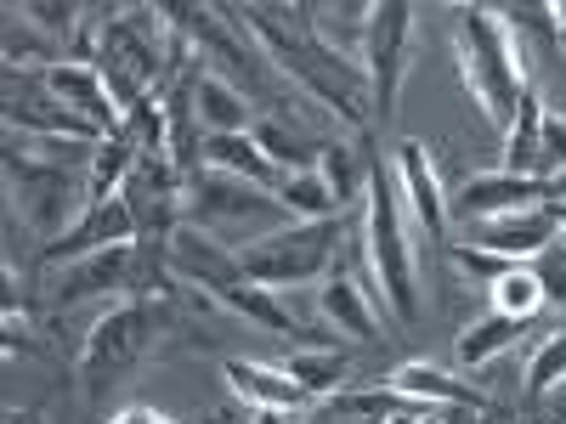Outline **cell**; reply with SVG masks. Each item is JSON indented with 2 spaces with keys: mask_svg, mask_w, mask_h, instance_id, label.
Listing matches in <instances>:
<instances>
[{
  "mask_svg": "<svg viewBox=\"0 0 566 424\" xmlns=\"http://www.w3.org/2000/svg\"><path fill=\"white\" fill-rule=\"evenodd\" d=\"M114 244H136V215L125 199L91 204L57 244H40V266H69V261H85L97 250H114Z\"/></svg>",
  "mask_w": 566,
  "mask_h": 424,
  "instance_id": "14",
  "label": "cell"
},
{
  "mask_svg": "<svg viewBox=\"0 0 566 424\" xmlns=\"http://www.w3.org/2000/svg\"><path fill=\"white\" fill-rule=\"evenodd\" d=\"M7 125L34 136V141H80V148H97V141H108L97 125H85L80 114H69L57 97H45V91H34V97H7Z\"/></svg>",
  "mask_w": 566,
  "mask_h": 424,
  "instance_id": "19",
  "label": "cell"
},
{
  "mask_svg": "<svg viewBox=\"0 0 566 424\" xmlns=\"http://www.w3.org/2000/svg\"><path fill=\"white\" fill-rule=\"evenodd\" d=\"M317 317L335 328L340 340H357V346L380 340V306H374L368 289H363L357 277H346V272H328V277H323V289H317Z\"/></svg>",
  "mask_w": 566,
  "mask_h": 424,
  "instance_id": "20",
  "label": "cell"
},
{
  "mask_svg": "<svg viewBox=\"0 0 566 424\" xmlns=\"http://www.w3.org/2000/svg\"><path fill=\"white\" fill-rule=\"evenodd\" d=\"M69 153L74 159H91L97 148H80V141H12L7 148V193H12V210H23V221L34 226V239L57 244L63 232L91 210V193H85V176L69 170Z\"/></svg>",
  "mask_w": 566,
  "mask_h": 424,
  "instance_id": "2",
  "label": "cell"
},
{
  "mask_svg": "<svg viewBox=\"0 0 566 424\" xmlns=\"http://www.w3.org/2000/svg\"><path fill=\"white\" fill-rule=\"evenodd\" d=\"M560 385H566V328H555V335L533 351V362H527V402L538 407Z\"/></svg>",
  "mask_w": 566,
  "mask_h": 424,
  "instance_id": "32",
  "label": "cell"
},
{
  "mask_svg": "<svg viewBox=\"0 0 566 424\" xmlns=\"http://www.w3.org/2000/svg\"><path fill=\"white\" fill-rule=\"evenodd\" d=\"M442 418H448V413H442V407H431V402H408V407H402V413H391L386 424H442Z\"/></svg>",
  "mask_w": 566,
  "mask_h": 424,
  "instance_id": "37",
  "label": "cell"
},
{
  "mask_svg": "<svg viewBox=\"0 0 566 424\" xmlns=\"http://www.w3.org/2000/svg\"><path fill=\"white\" fill-rule=\"evenodd\" d=\"M7 424H40V413H34V407H29V413H23V407H7Z\"/></svg>",
  "mask_w": 566,
  "mask_h": 424,
  "instance_id": "40",
  "label": "cell"
},
{
  "mask_svg": "<svg viewBox=\"0 0 566 424\" xmlns=\"http://www.w3.org/2000/svg\"><path fill=\"white\" fill-rule=\"evenodd\" d=\"M40 91H45V97H57L69 114H80L85 125H97L103 136H119V125H125L119 103L108 97L103 74L91 68V63H74V57L45 63V68H40Z\"/></svg>",
  "mask_w": 566,
  "mask_h": 424,
  "instance_id": "11",
  "label": "cell"
},
{
  "mask_svg": "<svg viewBox=\"0 0 566 424\" xmlns=\"http://www.w3.org/2000/svg\"><path fill=\"white\" fill-rule=\"evenodd\" d=\"M165 40H170V23H165L159 7H119L114 23L103 29L97 52H91V68L103 74L119 114L154 103L165 91L159 85L165 80Z\"/></svg>",
  "mask_w": 566,
  "mask_h": 424,
  "instance_id": "5",
  "label": "cell"
},
{
  "mask_svg": "<svg viewBox=\"0 0 566 424\" xmlns=\"http://www.w3.org/2000/svg\"><path fill=\"white\" fill-rule=\"evenodd\" d=\"M533 424H538V418H533Z\"/></svg>",
  "mask_w": 566,
  "mask_h": 424,
  "instance_id": "45",
  "label": "cell"
},
{
  "mask_svg": "<svg viewBox=\"0 0 566 424\" xmlns=\"http://www.w3.org/2000/svg\"><path fill=\"white\" fill-rule=\"evenodd\" d=\"M193 114H199L205 136H250L261 119L227 74H193Z\"/></svg>",
  "mask_w": 566,
  "mask_h": 424,
  "instance_id": "21",
  "label": "cell"
},
{
  "mask_svg": "<svg viewBox=\"0 0 566 424\" xmlns=\"http://www.w3.org/2000/svg\"><path fill=\"white\" fill-rule=\"evenodd\" d=\"M386 385H391L397 396H408V402H431V407H442V413H493V402H488V391H482L476 380H459L453 368L424 362V357L402 362Z\"/></svg>",
  "mask_w": 566,
  "mask_h": 424,
  "instance_id": "15",
  "label": "cell"
},
{
  "mask_svg": "<svg viewBox=\"0 0 566 424\" xmlns=\"http://www.w3.org/2000/svg\"><path fill=\"white\" fill-rule=\"evenodd\" d=\"M108 424H176V418H165V413H154V407H125V413H114Z\"/></svg>",
  "mask_w": 566,
  "mask_h": 424,
  "instance_id": "39",
  "label": "cell"
},
{
  "mask_svg": "<svg viewBox=\"0 0 566 424\" xmlns=\"http://www.w3.org/2000/svg\"><path fill=\"white\" fill-rule=\"evenodd\" d=\"M408 40H413V7H408V0H374V12H368V45H363L374 125H391L397 119V91H402V74H408Z\"/></svg>",
  "mask_w": 566,
  "mask_h": 424,
  "instance_id": "9",
  "label": "cell"
},
{
  "mask_svg": "<svg viewBox=\"0 0 566 424\" xmlns=\"http://www.w3.org/2000/svg\"><path fill=\"white\" fill-rule=\"evenodd\" d=\"M181 221L210 232V239L244 250L255 239H266V232H283L295 226L290 204H283L277 193H266V187L255 181H239L227 170H199L187 176V193H181Z\"/></svg>",
  "mask_w": 566,
  "mask_h": 424,
  "instance_id": "6",
  "label": "cell"
},
{
  "mask_svg": "<svg viewBox=\"0 0 566 424\" xmlns=\"http://www.w3.org/2000/svg\"><path fill=\"white\" fill-rule=\"evenodd\" d=\"M515 340H522V322L504 317V311H488V317H476V322L459 335V368H488V362L504 357Z\"/></svg>",
  "mask_w": 566,
  "mask_h": 424,
  "instance_id": "29",
  "label": "cell"
},
{
  "mask_svg": "<svg viewBox=\"0 0 566 424\" xmlns=\"http://www.w3.org/2000/svg\"><path fill=\"white\" fill-rule=\"evenodd\" d=\"M340 232H346V215L335 221H295L283 232H266V239L244 244L239 261H244V277L261 283V289H306V283H323L340 261Z\"/></svg>",
  "mask_w": 566,
  "mask_h": 424,
  "instance_id": "7",
  "label": "cell"
},
{
  "mask_svg": "<svg viewBox=\"0 0 566 424\" xmlns=\"http://www.w3.org/2000/svg\"><path fill=\"white\" fill-rule=\"evenodd\" d=\"M555 210L538 204V210H515V215H493V221H476L470 226V244L476 250H493L504 261H538L544 250H555Z\"/></svg>",
  "mask_w": 566,
  "mask_h": 424,
  "instance_id": "16",
  "label": "cell"
},
{
  "mask_svg": "<svg viewBox=\"0 0 566 424\" xmlns=\"http://www.w3.org/2000/svg\"><path fill=\"white\" fill-rule=\"evenodd\" d=\"M533 272H538V283H544V300H555V306H566V255L560 250H544L538 261H527Z\"/></svg>",
  "mask_w": 566,
  "mask_h": 424,
  "instance_id": "36",
  "label": "cell"
},
{
  "mask_svg": "<svg viewBox=\"0 0 566 424\" xmlns=\"http://www.w3.org/2000/svg\"><path fill=\"white\" fill-rule=\"evenodd\" d=\"M482 424H504V418H499V413H488V418H482Z\"/></svg>",
  "mask_w": 566,
  "mask_h": 424,
  "instance_id": "43",
  "label": "cell"
},
{
  "mask_svg": "<svg viewBox=\"0 0 566 424\" xmlns=\"http://www.w3.org/2000/svg\"><path fill=\"white\" fill-rule=\"evenodd\" d=\"M544 97L527 85V97L515 103V114H510V125H504V170L510 176H533L538 170V136H544ZM538 181V176H533Z\"/></svg>",
  "mask_w": 566,
  "mask_h": 424,
  "instance_id": "25",
  "label": "cell"
},
{
  "mask_svg": "<svg viewBox=\"0 0 566 424\" xmlns=\"http://www.w3.org/2000/svg\"><path fill=\"white\" fill-rule=\"evenodd\" d=\"M397 187H402V204L413 215L419 232H431L442 244L448 239V215H453V199L442 193V176H437V159L424 141H397Z\"/></svg>",
  "mask_w": 566,
  "mask_h": 424,
  "instance_id": "12",
  "label": "cell"
},
{
  "mask_svg": "<svg viewBox=\"0 0 566 424\" xmlns=\"http://www.w3.org/2000/svg\"><path fill=\"white\" fill-rule=\"evenodd\" d=\"M538 424H566V385H560L555 396L538 402Z\"/></svg>",
  "mask_w": 566,
  "mask_h": 424,
  "instance_id": "38",
  "label": "cell"
},
{
  "mask_svg": "<svg viewBox=\"0 0 566 424\" xmlns=\"http://www.w3.org/2000/svg\"><path fill=\"white\" fill-rule=\"evenodd\" d=\"M538 306H544V283H538V272H533L527 261L510 266V272L493 283V311L527 322V317H538Z\"/></svg>",
  "mask_w": 566,
  "mask_h": 424,
  "instance_id": "31",
  "label": "cell"
},
{
  "mask_svg": "<svg viewBox=\"0 0 566 424\" xmlns=\"http://www.w3.org/2000/svg\"><path fill=\"white\" fill-rule=\"evenodd\" d=\"M165 261H170V277L181 283V289H199V295H210V300L227 295L232 283H244L239 250L221 244V239H210V232H199V226H187V221L170 232Z\"/></svg>",
  "mask_w": 566,
  "mask_h": 424,
  "instance_id": "10",
  "label": "cell"
},
{
  "mask_svg": "<svg viewBox=\"0 0 566 424\" xmlns=\"http://www.w3.org/2000/svg\"><path fill=\"white\" fill-rule=\"evenodd\" d=\"M136 148L125 136H108V141H97V153L85 159V193H91V204H108V199H119L125 193V181H130V170H136Z\"/></svg>",
  "mask_w": 566,
  "mask_h": 424,
  "instance_id": "27",
  "label": "cell"
},
{
  "mask_svg": "<svg viewBox=\"0 0 566 424\" xmlns=\"http://www.w3.org/2000/svg\"><path fill=\"white\" fill-rule=\"evenodd\" d=\"M328 424H340V418H328Z\"/></svg>",
  "mask_w": 566,
  "mask_h": 424,
  "instance_id": "44",
  "label": "cell"
},
{
  "mask_svg": "<svg viewBox=\"0 0 566 424\" xmlns=\"http://www.w3.org/2000/svg\"><path fill=\"white\" fill-rule=\"evenodd\" d=\"M250 136L261 141V153H266L283 176H290V170H317V159H323L317 141H312L306 130H295L290 119H277V114H261Z\"/></svg>",
  "mask_w": 566,
  "mask_h": 424,
  "instance_id": "26",
  "label": "cell"
},
{
  "mask_svg": "<svg viewBox=\"0 0 566 424\" xmlns=\"http://www.w3.org/2000/svg\"><path fill=\"white\" fill-rule=\"evenodd\" d=\"M453 261L476 277V283H488V289H493L510 266H522V261H504V255H493V250H476V244H453Z\"/></svg>",
  "mask_w": 566,
  "mask_h": 424,
  "instance_id": "35",
  "label": "cell"
},
{
  "mask_svg": "<svg viewBox=\"0 0 566 424\" xmlns=\"http://www.w3.org/2000/svg\"><path fill=\"white\" fill-rule=\"evenodd\" d=\"M227 18L261 45V63H272L277 74H290L306 97H317L328 114H340V125H352L363 136L374 130V97H368L363 63L317 45L306 34V23H301V7H295V23H283V7H227Z\"/></svg>",
  "mask_w": 566,
  "mask_h": 424,
  "instance_id": "1",
  "label": "cell"
},
{
  "mask_svg": "<svg viewBox=\"0 0 566 424\" xmlns=\"http://www.w3.org/2000/svg\"><path fill=\"white\" fill-rule=\"evenodd\" d=\"M549 210H555V226L566 232V187H560V199H549Z\"/></svg>",
  "mask_w": 566,
  "mask_h": 424,
  "instance_id": "41",
  "label": "cell"
},
{
  "mask_svg": "<svg viewBox=\"0 0 566 424\" xmlns=\"http://www.w3.org/2000/svg\"><path fill=\"white\" fill-rule=\"evenodd\" d=\"M555 34L566 40V0H560V7H555Z\"/></svg>",
  "mask_w": 566,
  "mask_h": 424,
  "instance_id": "42",
  "label": "cell"
},
{
  "mask_svg": "<svg viewBox=\"0 0 566 424\" xmlns=\"http://www.w3.org/2000/svg\"><path fill=\"white\" fill-rule=\"evenodd\" d=\"M277 199L290 204L295 221H335V215H352V210H340V199H335V187L323 181V170H290V176H283V187H277Z\"/></svg>",
  "mask_w": 566,
  "mask_h": 424,
  "instance_id": "28",
  "label": "cell"
},
{
  "mask_svg": "<svg viewBox=\"0 0 566 424\" xmlns=\"http://www.w3.org/2000/svg\"><path fill=\"white\" fill-rule=\"evenodd\" d=\"M29 29H40V34H52V40H69L74 45V34H80V18H85V7H69V0H29V7H12Z\"/></svg>",
  "mask_w": 566,
  "mask_h": 424,
  "instance_id": "33",
  "label": "cell"
},
{
  "mask_svg": "<svg viewBox=\"0 0 566 424\" xmlns=\"http://www.w3.org/2000/svg\"><path fill=\"white\" fill-rule=\"evenodd\" d=\"M290 380L306 391V396H340V385H346V373H352V357L340 351V346H295L290 357L277 362Z\"/></svg>",
  "mask_w": 566,
  "mask_h": 424,
  "instance_id": "24",
  "label": "cell"
},
{
  "mask_svg": "<svg viewBox=\"0 0 566 424\" xmlns=\"http://www.w3.org/2000/svg\"><path fill=\"white\" fill-rule=\"evenodd\" d=\"M538 181H549V187H560L566 181V114H544V136H538V170H533Z\"/></svg>",
  "mask_w": 566,
  "mask_h": 424,
  "instance_id": "34",
  "label": "cell"
},
{
  "mask_svg": "<svg viewBox=\"0 0 566 424\" xmlns=\"http://www.w3.org/2000/svg\"><path fill=\"white\" fill-rule=\"evenodd\" d=\"M317 170H323V181H328V187H335L340 210H352V204H363V199H368L374 159H363V153H352V148H323Z\"/></svg>",
  "mask_w": 566,
  "mask_h": 424,
  "instance_id": "30",
  "label": "cell"
},
{
  "mask_svg": "<svg viewBox=\"0 0 566 424\" xmlns=\"http://www.w3.org/2000/svg\"><path fill=\"white\" fill-rule=\"evenodd\" d=\"M159 300H125V306H108L97 322H91V335L80 346V385L97 396L108 380L136 368V357L154 346V328H159Z\"/></svg>",
  "mask_w": 566,
  "mask_h": 424,
  "instance_id": "8",
  "label": "cell"
},
{
  "mask_svg": "<svg viewBox=\"0 0 566 424\" xmlns=\"http://www.w3.org/2000/svg\"><path fill=\"white\" fill-rule=\"evenodd\" d=\"M216 300H221L227 311H239L244 322H255V328H266V335H277V340H295V346L312 340V328H306L290 306H283V295H277V289H261V283H250V277L232 283V289L216 295Z\"/></svg>",
  "mask_w": 566,
  "mask_h": 424,
  "instance_id": "22",
  "label": "cell"
},
{
  "mask_svg": "<svg viewBox=\"0 0 566 424\" xmlns=\"http://www.w3.org/2000/svg\"><path fill=\"white\" fill-rule=\"evenodd\" d=\"M363 244H368V266L374 283L386 289V306L397 322H419V266H413V244H408V204H402V187L397 170H386L374 159L368 176V199H363Z\"/></svg>",
  "mask_w": 566,
  "mask_h": 424,
  "instance_id": "4",
  "label": "cell"
},
{
  "mask_svg": "<svg viewBox=\"0 0 566 424\" xmlns=\"http://www.w3.org/2000/svg\"><path fill=\"white\" fill-rule=\"evenodd\" d=\"M221 373H227V385H232V396L239 402H250L255 413H306L317 396H306L290 373L283 368H272V362H250V357H227L221 362Z\"/></svg>",
  "mask_w": 566,
  "mask_h": 424,
  "instance_id": "18",
  "label": "cell"
},
{
  "mask_svg": "<svg viewBox=\"0 0 566 424\" xmlns=\"http://www.w3.org/2000/svg\"><path fill=\"white\" fill-rule=\"evenodd\" d=\"M119 289H136V244H114L85 261H69L52 295H57V306H80V300L119 295Z\"/></svg>",
  "mask_w": 566,
  "mask_h": 424,
  "instance_id": "17",
  "label": "cell"
},
{
  "mask_svg": "<svg viewBox=\"0 0 566 424\" xmlns=\"http://www.w3.org/2000/svg\"><path fill=\"white\" fill-rule=\"evenodd\" d=\"M448 18H453V52H459L470 103L482 108L488 125L504 130L515 103L527 97V68L510 40V23L499 18V7H453Z\"/></svg>",
  "mask_w": 566,
  "mask_h": 424,
  "instance_id": "3",
  "label": "cell"
},
{
  "mask_svg": "<svg viewBox=\"0 0 566 424\" xmlns=\"http://www.w3.org/2000/svg\"><path fill=\"white\" fill-rule=\"evenodd\" d=\"M560 199V187L549 181H533V176H510V170H493V176H470L459 193H453V210L476 226V221H493V215H515V210H538Z\"/></svg>",
  "mask_w": 566,
  "mask_h": 424,
  "instance_id": "13",
  "label": "cell"
},
{
  "mask_svg": "<svg viewBox=\"0 0 566 424\" xmlns=\"http://www.w3.org/2000/svg\"><path fill=\"white\" fill-rule=\"evenodd\" d=\"M205 165L239 176V181H255V187H266V193L283 187V170L261 153L255 136H205Z\"/></svg>",
  "mask_w": 566,
  "mask_h": 424,
  "instance_id": "23",
  "label": "cell"
}]
</instances>
